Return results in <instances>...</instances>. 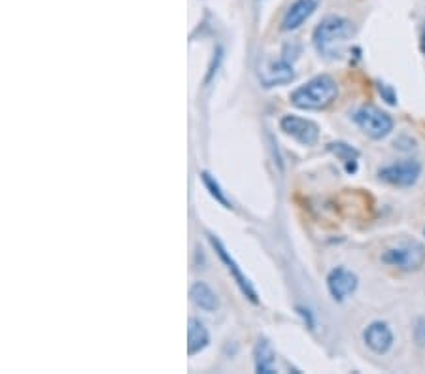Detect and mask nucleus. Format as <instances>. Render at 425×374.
Returning a JSON list of instances; mask_svg holds the SVG:
<instances>
[{
	"label": "nucleus",
	"instance_id": "4",
	"mask_svg": "<svg viewBox=\"0 0 425 374\" xmlns=\"http://www.w3.org/2000/svg\"><path fill=\"white\" fill-rule=\"evenodd\" d=\"M382 263L407 272L418 271L425 263V247L419 242H404L401 246L385 250L382 254Z\"/></svg>",
	"mask_w": 425,
	"mask_h": 374
},
{
	"label": "nucleus",
	"instance_id": "1",
	"mask_svg": "<svg viewBox=\"0 0 425 374\" xmlns=\"http://www.w3.org/2000/svg\"><path fill=\"white\" fill-rule=\"evenodd\" d=\"M354 25L342 16H327L314 30V46L318 53L325 59H340L348 49V44L354 38Z\"/></svg>",
	"mask_w": 425,
	"mask_h": 374
},
{
	"label": "nucleus",
	"instance_id": "14",
	"mask_svg": "<svg viewBox=\"0 0 425 374\" xmlns=\"http://www.w3.org/2000/svg\"><path fill=\"white\" fill-rule=\"evenodd\" d=\"M255 370L263 374L276 373L274 370V363H276V353L272 350V346L267 342V340H259L257 346H255Z\"/></svg>",
	"mask_w": 425,
	"mask_h": 374
},
{
	"label": "nucleus",
	"instance_id": "17",
	"mask_svg": "<svg viewBox=\"0 0 425 374\" xmlns=\"http://www.w3.org/2000/svg\"><path fill=\"white\" fill-rule=\"evenodd\" d=\"M378 91L380 95L388 100L390 104H397V97H395V93H393V89H391L390 86H385V83H380L378 86Z\"/></svg>",
	"mask_w": 425,
	"mask_h": 374
},
{
	"label": "nucleus",
	"instance_id": "9",
	"mask_svg": "<svg viewBox=\"0 0 425 374\" xmlns=\"http://www.w3.org/2000/svg\"><path fill=\"white\" fill-rule=\"evenodd\" d=\"M363 340H365L368 350H373L378 356H384L393 346V331L385 322H373L365 329Z\"/></svg>",
	"mask_w": 425,
	"mask_h": 374
},
{
	"label": "nucleus",
	"instance_id": "16",
	"mask_svg": "<svg viewBox=\"0 0 425 374\" xmlns=\"http://www.w3.org/2000/svg\"><path fill=\"white\" fill-rule=\"evenodd\" d=\"M201 178H202V184H204V187L208 189V193H210V195H212L214 199H216V201L221 204V206L231 208V201L227 199V195H225V191L221 189V185L218 184V180L214 178L210 173H202Z\"/></svg>",
	"mask_w": 425,
	"mask_h": 374
},
{
	"label": "nucleus",
	"instance_id": "10",
	"mask_svg": "<svg viewBox=\"0 0 425 374\" xmlns=\"http://www.w3.org/2000/svg\"><path fill=\"white\" fill-rule=\"evenodd\" d=\"M320 6V0H295L289 6L284 19H281V30H297L301 25L312 18V13L316 12Z\"/></svg>",
	"mask_w": 425,
	"mask_h": 374
},
{
	"label": "nucleus",
	"instance_id": "18",
	"mask_svg": "<svg viewBox=\"0 0 425 374\" xmlns=\"http://www.w3.org/2000/svg\"><path fill=\"white\" fill-rule=\"evenodd\" d=\"M416 337H418L419 344L425 342V320H419L418 327H416Z\"/></svg>",
	"mask_w": 425,
	"mask_h": 374
},
{
	"label": "nucleus",
	"instance_id": "7",
	"mask_svg": "<svg viewBox=\"0 0 425 374\" xmlns=\"http://www.w3.org/2000/svg\"><path fill=\"white\" fill-rule=\"evenodd\" d=\"M280 129L303 146H314L320 140L318 123H314L312 119H306V117H299V115H284L280 121Z\"/></svg>",
	"mask_w": 425,
	"mask_h": 374
},
{
	"label": "nucleus",
	"instance_id": "15",
	"mask_svg": "<svg viewBox=\"0 0 425 374\" xmlns=\"http://www.w3.org/2000/svg\"><path fill=\"white\" fill-rule=\"evenodd\" d=\"M329 151H333L334 156L344 163L348 173H356L357 159H359V151H357L356 148H351V146L346 144V142H331V144H329Z\"/></svg>",
	"mask_w": 425,
	"mask_h": 374
},
{
	"label": "nucleus",
	"instance_id": "11",
	"mask_svg": "<svg viewBox=\"0 0 425 374\" xmlns=\"http://www.w3.org/2000/svg\"><path fill=\"white\" fill-rule=\"evenodd\" d=\"M259 76H261L264 87L281 86V83H288L295 78L293 64L281 57L278 63H269L267 66H261Z\"/></svg>",
	"mask_w": 425,
	"mask_h": 374
},
{
	"label": "nucleus",
	"instance_id": "12",
	"mask_svg": "<svg viewBox=\"0 0 425 374\" xmlns=\"http://www.w3.org/2000/svg\"><path fill=\"white\" fill-rule=\"evenodd\" d=\"M208 344H210V334H208V329L204 327V323L191 317L190 327H187V353L191 357L197 356Z\"/></svg>",
	"mask_w": 425,
	"mask_h": 374
},
{
	"label": "nucleus",
	"instance_id": "5",
	"mask_svg": "<svg viewBox=\"0 0 425 374\" xmlns=\"http://www.w3.org/2000/svg\"><path fill=\"white\" fill-rule=\"evenodd\" d=\"M419 176H421V163L416 159H404L378 170V178L395 187H412Z\"/></svg>",
	"mask_w": 425,
	"mask_h": 374
},
{
	"label": "nucleus",
	"instance_id": "8",
	"mask_svg": "<svg viewBox=\"0 0 425 374\" xmlns=\"http://www.w3.org/2000/svg\"><path fill=\"white\" fill-rule=\"evenodd\" d=\"M357 286H359L357 274L344 269V267H337V269H333V271L329 272L327 289L329 293H331V297H333L334 300H339V303H342L346 297H350L357 289Z\"/></svg>",
	"mask_w": 425,
	"mask_h": 374
},
{
	"label": "nucleus",
	"instance_id": "13",
	"mask_svg": "<svg viewBox=\"0 0 425 374\" xmlns=\"http://www.w3.org/2000/svg\"><path fill=\"white\" fill-rule=\"evenodd\" d=\"M191 300L195 303L197 308L204 312H216L219 308L218 295L214 293V289L204 282H195L190 289Z\"/></svg>",
	"mask_w": 425,
	"mask_h": 374
},
{
	"label": "nucleus",
	"instance_id": "2",
	"mask_svg": "<svg viewBox=\"0 0 425 374\" xmlns=\"http://www.w3.org/2000/svg\"><path fill=\"white\" fill-rule=\"evenodd\" d=\"M339 97V83L327 74L316 76L291 93V104L301 110H325Z\"/></svg>",
	"mask_w": 425,
	"mask_h": 374
},
{
	"label": "nucleus",
	"instance_id": "3",
	"mask_svg": "<svg viewBox=\"0 0 425 374\" xmlns=\"http://www.w3.org/2000/svg\"><path fill=\"white\" fill-rule=\"evenodd\" d=\"M354 121L357 127L373 140L385 139L393 131V117L373 104H367L357 110L354 114Z\"/></svg>",
	"mask_w": 425,
	"mask_h": 374
},
{
	"label": "nucleus",
	"instance_id": "20",
	"mask_svg": "<svg viewBox=\"0 0 425 374\" xmlns=\"http://www.w3.org/2000/svg\"><path fill=\"white\" fill-rule=\"evenodd\" d=\"M424 235H425V230H424Z\"/></svg>",
	"mask_w": 425,
	"mask_h": 374
},
{
	"label": "nucleus",
	"instance_id": "6",
	"mask_svg": "<svg viewBox=\"0 0 425 374\" xmlns=\"http://www.w3.org/2000/svg\"><path fill=\"white\" fill-rule=\"evenodd\" d=\"M208 240H210V244H212V247L216 250V254L219 255V259L223 261L225 267H227V271L231 272V276L235 278L236 286L240 288V291L244 293V297H246L248 300H252L253 305H257L259 303V295L257 291H255V288L252 286V282H250V278L242 272V269L238 267V263L235 261V257L227 252V247L221 244V240H218L214 235H208Z\"/></svg>",
	"mask_w": 425,
	"mask_h": 374
},
{
	"label": "nucleus",
	"instance_id": "19",
	"mask_svg": "<svg viewBox=\"0 0 425 374\" xmlns=\"http://www.w3.org/2000/svg\"><path fill=\"white\" fill-rule=\"evenodd\" d=\"M421 52H424V55H425V30H424V35H421Z\"/></svg>",
	"mask_w": 425,
	"mask_h": 374
}]
</instances>
